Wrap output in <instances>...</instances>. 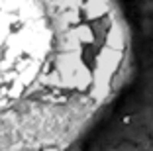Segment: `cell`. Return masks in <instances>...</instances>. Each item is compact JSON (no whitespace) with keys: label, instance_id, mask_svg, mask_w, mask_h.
I'll list each match as a JSON object with an SVG mask.
<instances>
[{"label":"cell","instance_id":"cell-1","mask_svg":"<svg viewBox=\"0 0 153 151\" xmlns=\"http://www.w3.org/2000/svg\"><path fill=\"white\" fill-rule=\"evenodd\" d=\"M126 57L114 0H0V151H67Z\"/></svg>","mask_w":153,"mask_h":151}]
</instances>
